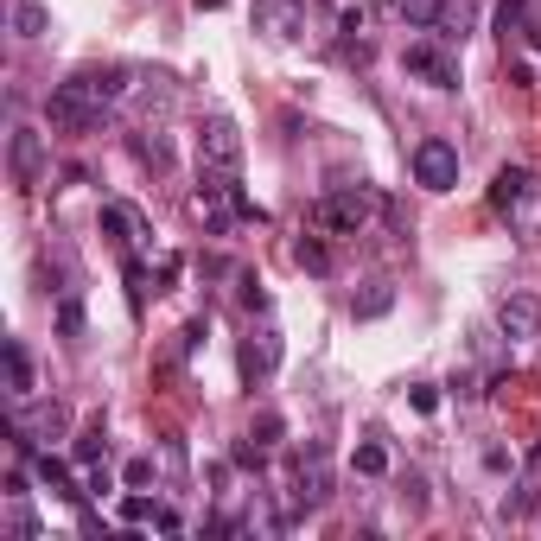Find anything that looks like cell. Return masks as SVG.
<instances>
[{
	"label": "cell",
	"mask_w": 541,
	"mask_h": 541,
	"mask_svg": "<svg viewBox=\"0 0 541 541\" xmlns=\"http://www.w3.org/2000/svg\"><path fill=\"white\" fill-rule=\"evenodd\" d=\"M102 115H109V102H102L83 77L58 83V90L45 96V121H51L58 134H90V128H102Z\"/></svg>",
	"instance_id": "obj_1"
},
{
	"label": "cell",
	"mask_w": 541,
	"mask_h": 541,
	"mask_svg": "<svg viewBox=\"0 0 541 541\" xmlns=\"http://www.w3.org/2000/svg\"><path fill=\"white\" fill-rule=\"evenodd\" d=\"M376 191L370 185H344V191H325L319 198V211H312V223H319L325 236H363L370 230V217H376Z\"/></svg>",
	"instance_id": "obj_2"
},
{
	"label": "cell",
	"mask_w": 541,
	"mask_h": 541,
	"mask_svg": "<svg viewBox=\"0 0 541 541\" xmlns=\"http://www.w3.org/2000/svg\"><path fill=\"white\" fill-rule=\"evenodd\" d=\"M325 503H331V459H325V446L312 440L306 452H293L287 510H293V516H312V510H325Z\"/></svg>",
	"instance_id": "obj_3"
},
{
	"label": "cell",
	"mask_w": 541,
	"mask_h": 541,
	"mask_svg": "<svg viewBox=\"0 0 541 541\" xmlns=\"http://www.w3.org/2000/svg\"><path fill=\"white\" fill-rule=\"evenodd\" d=\"M198 172H217V179H236V172H242V128L230 115H204V128H198Z\"/></svg>",
	"instance_id": "obj_4"
},
{
	"label": "cell",
	"mask_w": 541,
	"mask_h": 541,
	"mask_svg": "<svg viewBox=\"0 0 541 541\" xmlns=\"http://www.w3.org/2000/svg\"><path fill=\"white\" fill-rule=\"evenodd\" d=\"M7 172H13L20 191H39V179H45V141H39V128H26V121L7 128Z\"/></svg>",
	"instance_id": "obj_5"
},
{
	"label": "cell",
	"mask_w": 541,
	"mask_h": 541,
	"mask_svg": "<svg viewBox=\"0 0 541 541\" xmlns=\"http://www.w3.org/2000/svg\"><path fill=\"white\" fill-rule=\"evenodd\" d=\"M414 185H427V191H452V185H459V147L440 141V134H427V141L414 147Z\"/></svg>",
	"instance_id": "obj_6"
},
{
	"label": "cell",
	"mask_w": 541,
	"mask_h": 541,
	"mask_svg": "<svg viewBox=\"0 0 541 541\" xmlns=\"http://www.w3.org/2000/svg\"><path fill=\"white\" fill-rule=\"evenodd\" d=\"M401 71L421 77L427 90H459V58H452V51H440V45H427V39L401 51Z\"/></svg>",
	"instance_id": "obj_7"
},
{
	"label": "cell",
	"mask_w": 541,
	"mask_h": 541,
	"mask_svg": "<svg viewBox=\"0 0 541 541\" xmlns=\"http://www.w3.org/2000/svg\"><path fill=\"white\" fill-rule=\"evenodd\" d=\"M249 20H255L261 39L287 45V39H300V32H306V0H255Z\"/></svg>",
	"instance_id": "obj_8"
},
{
	"label": "cell",
	"mask_w": 541,
	"mask_h": 541,
	"mask_svg": "<svg viewBox=\"0 0 541 541\" xmlns=\"http://www.w3.org/2000/svg\"><path fill=\"white\" fill-rule=\"evenodd\" d=\"M497 331L510 344L541 338V300H535V293H503V300H497Z\"/></svg>",
	"instance_id": "obj_9"
},
{
	"label": "cell",
	"mask_w": 541,
	"mask_h": 541,
	"mask_svg": "<svg viewBox=\"0 0 541 541\" xmlns=\"http://www.w3.org/2000/svg\"><path fill=\"white\" fill-rule=\"evenodd\" d=\"M102 236H115V249H128V255L153 249V223L134 204H102Z\"/></svg>",
	"instance_id": "obj_10"
},
{
	"label": "cell",
	"mask_w": 541,
	"mask_h": 541,
	"mask_svg": "<svg viewBox=\"0 0 541 541\" xmlns=\"http://www.w3.org/2000/svg\"><path fill=\"white\" fill-rule=\"evenodd\" d=\"M274 370H281V331H274V325H249V338H242V376L268 382Z\"/></svg>",
	"instance_id": "obj_11"
},
{
	"label": "cell",
	"mask_w": 541,
	"mask_h": 541,
	"mask_svg": "<svg viewBox=\"0 0 541 541\" xmlns=\"http://www.w3.org/2000/svg\"><path fill=\"white\" fill-rule=\"evenodd\" d=\"M121 522H128V529H160V535H185V516L172 510V503H153V497H141V491H128V497H121Z\"/></svg>",
	"instance_id": "obj_12"
},
{
	"label": "cell",
	"mask_w": 541,
	"mask_h": 541,
	"mask_svg": "<svg viewBox=\"0 0 541 541\" xmlns=\"http://www.w3.org/2000/svg\"><path fill=\"white\" fill-rule=\"evenodd\" d=\"M529 198H535V172H529V166H503L497 179H491V204H497L503 217H510V211H522Z\"/></svg>",
	"instance_id": "obj_13"
},
{
	"label": "cell",
	"mask_w": 541,
	"mask_h": 541,
	"mask_svg": "<svg viewBox=\"0 0 541 541\" xmlns=\"http://www.w3.org/2000/svg\"><path fill=\"white\" fill-rule=\"evenodd\" d=\"M0 363H7V401H13V408H26L32 389H39V382H32V357H26V344H20V338H7V344H0Z\"/></svg>",
	"instance_id": "obj_14"
},
{
	"label": "cell",
	"mask_w": 541,
	"mask_h": 541,
	"mask_svg": "<svg viewBox=\"0 0 541 541\" xmlns=\"http://www.w3.org/2000/svg\"><path fill=\"white\" fill-rule=\"evenodd\" d=\"M32 465H39V478H45V491H51V497H64V503H83V497H90V491H77V478H71V465H64V459L39 452Z\"/></svg>",
	"instance_id": "obj_15"
},
{
	"label": "cell",
	"mask_w": 541,
	"mask_h": 541,
	"mask_svg": "<svg viewBox=\"0 0 541 541\" xmlns=\"http://www.w3.org/2000/svg\"><path fill=\"white\" fill-rule=\"evenodd\" d=\"M389 13L401 26H414V32H433V26H440V13H446V0H389Z\"/></svg>",
	"instance_id": "obj_16"
},
{
	"label": "cell",
	"mask_w": 541,
	"mask_h": 541,
	"mask_svg": "<svg viewBox=\"0 0 541 541\" xmlns=\"http://www.w3.org/2000/svg\"><path fill=\"white\" fill-rule=\"evenodd\" d=\"M529 0H503V7H497V39L503 45H522V39H529Z\"/></svg>",
	"instance_id": "obj_17"
},
{
	"label": "cell",
	"mask_w": 541,
	"mask_h": 541,
	"mask_svg": "<svg viewBox=\"0 0 541 541\" xmlns=\"http://www.w3.org/2000/svg\"><path fill=\"white\" fill-rule=\"evenodd\" d=\"M389 306H395V287L389 281H370L363 293H351V319H382Z\"/></svg>",
	"instance_id": "obj_18"
},
{
	"label": "cell",
	"mask_w": 541,
	"mask_h": 541,
	"mask_svg": "<svg viewBox=\"0 0 541 541\" xmlns=\"http://www.w3.org/2000/svg\"><path fill=\"white\" fill-rule=\"evenodd\" d=\"M478 26V0H446V13H440V39H465V32Z\"/></svg>",
	"instance_id": "obj_19"
},
{
	"label": "cell",
	"mask_w": 541,
	"mask_h": 541,
	"mask_svg": "<svg viewBox=\"0 0 541 541\" xmlns=\"http://www.w3.org/2000/svg\"><path fill=\"white\" fill-rule=\"evenodd\" d=\"M13 32H20V39H45V32H51V13L39 7V0H20V7H13Z\"/></svg>",
	"instance_id": "obj_20"
},
{
	"label": "cell",
	"mask_w": 541,
	"mask_h": 541,
	"mask_svg": "<svg viewBox=\"0 0 541 541\" xmlns=\"http://www.w3.org/2000/svg\"><path fill=\"white\" fill-rule=\"evenodd\" d=\"M293 261H300L306 274H331V249H325V236H300V242H293Z\"/></svg>",
	"instance_id": "obj_21"
},
{
	"label": "cell",
	"mask_w": 541,
	"mask_h": 541,
	"mask_svg": "<svg viewBox=\"0 0 541 541\" xmlns=\"http://www.w3.org/2000/svg\"><path fill=\"white\" fill-rule=\"evenodd\" d=\"M351 465H357V478H389V446H382V440H363Z\"/></svg>",
	"instance_id": "obj_22"
},
{
	"label": "cell",
	"mask_w": 541,
	"mask_h": 541,
	"mask_svg": "<svg viewBox=\"0 0 541 541\" xmlns=\"http://www.w3.org/2000/svg\"><path fill=\"white\" fill-rule=\"evenodd\" d=\"M134 160H141V166H153V172H166V166H172L166 134H153V141H147V134H134Z\"/></svg>",
	"instance_id": "obj_23"
},
{
	"label": "cell",
	"mask_w": 541,
	"mask_h": 541,
	"mask_svg": "<svg viewBox=\"0 0 541 541\" xmlns=\"http://www.w3.org/2000/svg\"><path fill=\"white\" fill-rule=\"evenodd\" d=\"M7 535H13V541H39V516L26 510V497L7 503Z\"/></svg>",
	"instance_id": "obj_24"
},
{
	"label": "cell",
	"mask_w": 541,
	"mask_h": 541,
	"mask_svg": "<svg viewBox=\"0 0 541 541\" xmlns=\"http://www.w3.org/2000/svg\"><path fill=\"white\" fill-rule=\"evenodd\" d=\"M102 452H109V433H102V421H90V427L77 433V459H83V465H96Z\"/></svg>",
	"instance_id": "obj_25"
},
{
	"label": "cell",
	"mask_w": 541,
	"mask_h": 541,
	"mask_svg": "<svg viewBox=\"0 0 541 541\" xmlns=\"http://www.w3.org/2000/svg\"><path fill=\"white\" fill-rule=\"evenodd\" d=\"M281 433H287V421H281V414H255V427H249V440L274 452V446H281Z\"/></svg>",
	"instance_id": "obj_26"
},
{
	"label": "cell",
	"mask_w": 541,
	"mask_h": 541,
	"mask_svg": "<svg viewBox=\"0 0 541 541\" xmlns=\"http://www.w3.org/2000/svg\"><path fill=\"white\" fill-rule=\"evenodd\" d=\"M236 300L249 306V312H268V293H261V281H255L249 268H236Z\"/></svg>",
	"instance_id": "obj_27"
},
{
	"label": "cell",
	"mask_w": 541,
	"mask_h": 541,
	"mask_svg": "<svg viewBox=\"0 0 541 541\" xmlns=\"http://www.w3.org/2000/svg\"><path fill=\"white\" fill-rule=\"evenodd\" d=\"M58 331H64V338H83V300H77V293H64V300H58Z\"/></svg>",
	"instance_id": "obj_28"
},
{
	"label": "cell",
	"mask_w": 541,
	"mask_h": 541,
	"mask_svg": "<svg viewBox=\"0 0 541 541\" xmlns=\"http://www.w3.org/2000/svg\"><path fill=\"white\" fill-rule=\"evenodd\" d=\"M121 478H128V491H147V484L160 478V465H153V452H141V459H128V471H121Z\"/></svg>",
	"instance_id": "obj_29"
},
{
	"label": "cell",
	"mask_w": 541,
	"mask_h": 541,
	"mask_svg": "<svg viewBox=\"0 0 541 541\" xmlns=\"http://www.w3.org/2000/svg\"><path fill=\"white\" fill-rule=\"evenodd\" d=\"M401 503H408L414 516L427 510V484H421V471H408V478H401Z\"/></svg>",
	"instance_id": "obj_30"
},
{
	"label": "cell",
	"mask_w": 541,
	"mask_h": 541,
	"mask_svg": "<svg viewBox=\"0 0 541 541\" xmlns=\"http://www.w3.org/2000/svg\"><path fill=\"white\" fill-rule=\"evenodd\" d=\"M230 459H236L242 471H261V465H268V446H255V440H236V452H230Z\"/></svg>",
	"instance_id": "obj_31"
},
{
	"label": "cell",
	"mask_w": 541,
	"mask_h": 541,
	"mask_svg": "<svg viewBox=\"0 0 541 541\" xmlns=\"http://www.w3.org/2000/svg\"><path fill=\"white\" fill-rule=\"evenodd\" d=\"M535 510V484H522L516 497H503V516H529Z\"/></svg>",
	"instance_id": "obj_32"
},
{
	"label": "cell",
	"mask_w": 541,
	"mask_h": 541,
	"mask_svg": "<svg viewBox=\"0 0 541 541\" xmlns=\"http://www.w3.org/2000/svg\"><path fill=\"white\" fill-rule=\"evenodd\" d=\"M408 401H414L421 414H433V408H440V389H433V382H414V389H408Z\"/></svg>",
	"instance_id": "obj_33"
},
{
	"label": "cell",
	"mask_w": 541,
	"mask_h": 541,
	"mask_svg": "<svg viewBox=\"0 0 541 541\" xmlns=\"http://www.w3.org/2000/svg\"><path fill=\"white\" fill-rule=\"evenodd\" d=\"M90 497H109L115 491V478H109V465H90V484H83Z\"/></svg>",
	"instance_id": "obj_34"
},
{
	"label": "cell",
	"mask_w": 541,
	"mask_h": 541,
	"mask_svg": "<svg viewBox=\"0 0 541 541\" xmlns=\"http://www.w3.org/2000/svg\"><path fill=\"white\" fill-rule=\"evenodd\" d=\"M179 274H185V261H179V255H160V287H172Z\"/></svg>",
	"instance_id": "obj_35"
},
{
	"label": "cell",
	"mask_w": 541,
	"mask_h": 541,
	"mask_svg": "<svg viewBox=\"0 0 541 541\" xmlns=\"http://www.w3.org/2000/svg\"><path fill=\"white\" fill-rule=\"evenodd\" d=\"M484 465H491V471H510L516 459H510V452H503V446H484Z\"/></svg>",
	"instance_id": "obj_36"
},
{
	"label": "cell",
	"mask_w": 541,
	"mask_h": 541,
	"mask_svg": "<svg viewBox=\"0 0 541 541\" xmlns=\"http://www.w3.org/2000/svg\"><path fill=\"white\" fill-rule=\"evenodd\" d=\"M198 7H223V0H198Z\"/></svg>",
	"instance_id": "obj_37"
}]
</instances>
